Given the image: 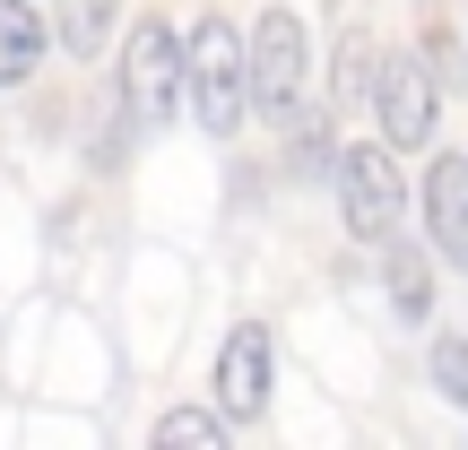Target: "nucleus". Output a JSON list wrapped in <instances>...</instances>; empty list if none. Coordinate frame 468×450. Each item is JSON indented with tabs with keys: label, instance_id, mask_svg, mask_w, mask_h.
Listing matches in <instances>:
<instances>
[{
	"label": "nucleus",
	"instance_id": "nucleus-8",
	"mask_svg": "<svg viewBox=\"0 0 468 450\" xmlns=\"http://www.w3.org/2000/svg\"><path fill=\"white\" fill-rule=\"evenodd\" d=\"M373 260H382V277H390V312L417 330V320L434 312V268H425V251L408 243V234H382V243H373Z\"/></svg>",
	"mask_w": 468,
	"mask_h": 450
},
{
	"label": "nucleus",
	"instance_id": "nucleus-2",
	"mask_svg": "<svg viewBox=\"0 0 468 450\" xmlns=\"http://www.w3.org/2000/svg\"><path fill=\"white\" fill-rule=\"evenodd\" d=\"M183 87H191V35H174V17H139L122 35V104H131V121L165 131Z\"/></svg>",
	"mask_w": 468,
	"mask_h": 450
},
{
	"label": "nucleus",
	"instance_id": "nucleus-10",
	"mask_svg": "<svg viewBox=\"0 0 468 450\" xmlns=\"http://www.w3.org/2000/svg\"><path fill=\"white\" fill-rule=\"evenodd\" d=\"M122 0H61V17H52V35H61V52H79V61H96L104 35H113Z\"/></svg>",
	"mask_w": 468,
	"mask_h": 450
},
{
	"label": "nucleus",
	"instance_id": "nucleus-3",
	"mask_svg": "<svg viewBox=\"0 0 468 450\" xmlns=\"http://www.w3.org/2000/svg\"><path fill=\"white\" fill-rule=\"evenodd\" d=\"M303 78H313V35H303L295 9H269L251 26V113L295 131L303 121Z\"/></svg>",
	"mask_w": 468,
	"mask_h": 450
},
{
	"label": "nucleus",
	"instance_id": "nucleus-12",
	"mask_svg": "<svg viewBox=\"0 0 468 450\" xmlns=\"http://www.w3.org/2000/svg\"><path fill=\"white\" fill-rule=\"evenodd\" d=\"M425 372H434V390L452 407H468V338H434V364Z\"/></svg>",
	"mask_w": 468,
	"mask_h": 450
},
{
	"label": "nucleus",
	"instance_id": "nucleus-4",
	"mask_svg": "<svg viewBox=\"0 0 468 450\" xmlns=\"http://www.w3.org/2000/svg\"><path fill=\"white\" fill-rule=\"evenodd\" d=\"M330 183H338V208H347V234H356V243H382V234H399L408 173L390 165V139H365V148H347Z\"/></svg>",
	"mask_w": 468,
	"mask_h": 450
},
{
	"label": "nucleus",
	"instance_id": "nucleus-11",
	"mask_svg": "<svg viewBox=\"0 0 468 450\" xmlns=\"http://www.w3.org/2000/svg\"><path fill=\"white\" fill-rule=\"evenodd\" d=\"M234 434V416H226V407H218V416H208V407H165V416H156V442H183V450H218Z\"/></svg>",
	"mask_w": 468,
	"mask_h": 450
},
{
	"label": "nucleus",
	"instance_id": "nucleus-5",
	"mask_svg": "<svg viewBox=\"0 0 468 450\" xmlns=\"http://www.w3.org/2000/svg\"><path fill=\"white\" fill-rule=\"evenodd\" d=\"M434 61L425 52H382L373 69V113H382V139L390 148H425L434 139Z\"/></svg>",
	"mask_w": 468,
	"mask_h": 450
},
{
	"label": "nucleus",
	"instance_id": "nucleus-1",
	"mask_svg": "<svg viewBox=\"0 0 468 450\" xmlns=\"http://www.w3.org/2000/svg\"><path fill=\"white\" fill-rule=\"evenodd\" d=\"M191 113H200L208 139H234L251 113V35L226 26V17L191 26Z\"/></svg>",
	"mask_w": 468,
	"mask_h": 450
},
{
	"label": "nucleus",
	"instance_id": "nucleus-9",
	"mask_svg": "<svg viewBox=\"0 0 468 450\" xmlns=\"http://www.w3.org/2000/svg\"><path fill=\"white\" fill-rule=\"evenodd\" d=\"M44 17L27 9V0H0V87H17V78H35V61H44Z\"/></svg>",
	"mask_w": 468,
	"mask_h": 450
},
{
	"label": "nucleus",
	"instance_id": "nucleus-7",
	"mask_svg": "<svg viewBox=\"0 0 468 450\" xmlns=\"http://www.w3.org/2000/svg\"><path fill=\"white\" fill-rule=\"evenodd\" d=\"M425 234H434V251L468 277V156H434L425 165Z\"/></svg>",
	"mask_w": 468,
	"mask_h": 450
},
{
	"label": "nucleus",
	"instance_id": "nucleus-6",
	"mask_svg": "<svg viewBox=\"0 0 468 450\" xmlns=\"http://www.w3.org/2000/svg\"><path fill=\"white\" fill-rule=\"evenodd\" d=\"M218 407L234 424H251L269 407V330L261 320H234L226 347H218Z\"/></svg>",
	"mask_w": 468,
	"mask_h": 450
}]
</instances>
